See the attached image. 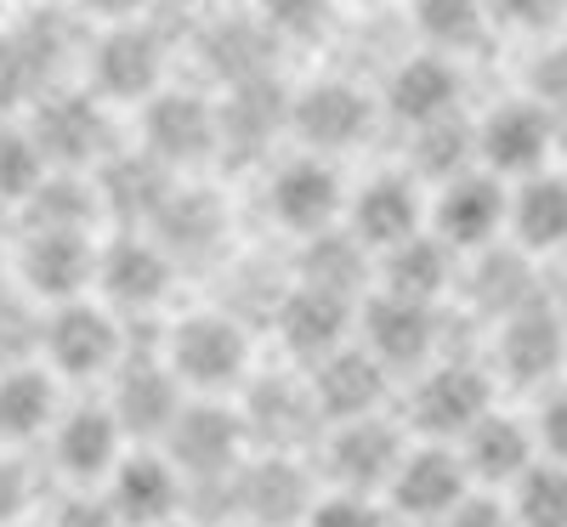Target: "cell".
Returning a JSON list of instances; mask_svg holds the SVG:
<instances>
[{
    "label": "cell",
    "mask_w": 567,
    "mask_h": 527,
    "mask_svg": "<svg viewBox=\"0 0 567 527\" xmlns=\"http://www.w3.org/2000/svg\"><path fill=\"white\" fill-rule=\"evenodd\" d=\"M312 397H318V414L323 425H336V420H363V414H381L386 392H392V369L374 358L369 347H341V352H329L323 363H312Z\"/></svg>",
    "instance_id": "5bb4252c"
},
{
    "label": "cell",
    "mask_w": 567,
    "mask_h": 527,
    "mask_svg": "<svg viewBox=\"0 0 567 527\" xmlns=\"http://www.w3.org/2000/svg\"><path fill=\"white\" fill-rule=\"evenodd\" d=\"M45 182V159L29 131H0V205H29V194Z\"/></svg>",
    "instance_id": "8d00e7d4"
},
{
    "label": "cell",
    "mask_w": 567,
    "mask_h": 527,
    "mask_svg": "<svg viewBox=\"0 0 567 527\" xmlns=\"http://www.w3.org/2000/svg\"><path fill=\"white\" fill-rule=\"evenodd\" d=\"M534 437H539V454H545V459L567 465V386H561V392H550V397L539 403Z\"/></svg>",
    "instance_id": "ee69618b"
},
{
    "label": "cell",
    "mask_w": 567,
    "mask_h": 527,
    "mask_svg": "<svg viewBox=\"0 0 567 527\" xmlns=\"http://www.w3.org/2000/svg\"><path fill=\"white\" fill-rule=\"evenodd\" d=\"M488 409H494V380L471 363L425 369L409 397V420L414 431H425V443H460Z\"/></svg>",
    "instance_id": "52a82bcc"
},
{
    "label": "cell",
    "mask_w": 567,
    "mask_h": 527,
    "mask_svg": "<svg viewBox=\"0 0 567 527\" xmlns=\"http://www.w3.org/2000/svg\"><path fill=\"white\" fill-rule=\"evenodd\" d=\"M29 210H34V227H85L91 221V187L58 176V182H40L29 194Z\"/></svg>",
    "instance_id": "f35d334b"
},
{
    "label": "cell",
    "mask_w": 567,
    "mask_h": 527,
    "mask_svg": "<svg viewBox=\"0 0 567 527\" xmlns=\"http://www.w3.org/2000/svg\"><path fill=\"white\" fill-rule=\"evenodd\" d=\"M329 18V0H261L267 34H312Z\"/></svg>",
    "instance_id": "b9f144b4"
},
{
    "label": "cell",
    "mask_w": 567,
    "mask_h": 527,
    "mask_svg": "<svg viewBox=\"0 0 567 527\" xmlns=\"http://www.w3.org/2000/svg\"><path fill=\"white\" fill-rule=\"evenodd\" d=\"M465 494H471V471H465L460 448H449V443L403 448L392 483H386L392 510H398L403 521H425V527H437Z\"/></svg>",
    "instance_id": "8992f818"
},
{
    "label": "cell",
    "mask_w": 567,
    "mask_h": 527,
    "mask_svg": "<svg viewBox=\"0 0 567 527\" xmlns=\"http://www.w3.org/2000/svg\"><path fill=\"white\" fill-rule=\"evenodd\" d=\"M511 527H567V465L534 459L511 483Z\"/></svg>",
    "instance_id": "d6a6232c"
},
{
    "label": "cell",
    "mask_w": 567,
    "mask_h": 527,
    "mask_svg": "<svg viewBox=\"0 0 567 527\" xmlns=\"http://www.w3.org/2000/svg\"><path fill=\"white\" fill-rule=\"evenodd\" d=\"M154 227H159V245L176 261V256H210L221 245L227 216H221L216 194H199V187H171V199L159 205Z\"/></svg>",
    "instance_id": "f1b7e54d"
},
{
    "label": "cell",
    "mask_w": 567,
    "mask_h": 527,
    "mask_svg": "<svg viewBox=\"0 0 567 527\" xmlns=\"http://www.w3.org/2000/svg\"><path fill=\"white\" fill-rule=\"evenodd\" d=\"M449 272H454L449 245L432 238V232H414V238H403V245L386 250V290L392 296H409V301L432 307L449 290Z\"/></svg>",
    "instance_id": "4dcf8cb0"
},
{
    "label": "cell",
    "mask_w": 567,
    "mask_h": 527,
    "mask_svg": "<svg viewBox=\"0 0 567 527\" xmlns=\"http://www.w3.org/2000/svg\"><path fill=\"white\" fill-rule=\"evenodd\" d=\"M534 97L539 103H550V108H567V45H556V52H545L539 63H534Z\"/></svg>",
    "instance_id": "f6af8a7d"
},
{
    "label": "cell",
    "mask_w": 567,
    "mask_h": 527,
    "mask_svg": "<svg viewBox=\"0 0 567 527\" xmlns=\"http://www.w3.org/2000/svg\"><path fill=\"white\" fill-rule=\"evenodd\" d=\"M414 148H420V170L425 176H437V182H454V176H465V159H471V131L449 114V120H432V125H420V136H414Z\"/></svg>",
    "instance_id": "d590c367"
},
{
    "label": "cell",
    "mask_w": 567,
    "mask_h": 527,
    "mask_svg": "<svg viewBox=\"0 0 567 527\" xmlns=\"http://www.w3.org/2000/svg\"><path fill=\"white\" fill-rule=\"evenodd\" d=\"M561 148H567V120H561Z\"/></svg>",
    "instance_id": "816d5d0a"
},
{
    "label": "cell",
    "mask_w": 567,
    "mask_h": 527,
    "mask_svg": "<svg viewBox=\"0 0 567 527\" xmlns=\"http://www.w3.org/2000/svg\"><path fill=\"white\" fill-rule=\"evenodd\" d=\"M29 136H34L40 159L74 170V165H85V159L103 154L109 120H103V103H97V97H85V91H58V97H40Z\"/></svg>",
    "instance_id": "2e32d148"
},
{
    "label": "cell",
    "mask_w": 567,
    "mask_h": 527,
    "mask_svg": "<svg viewBox=\"0 0 567 527\" xmlns=\"http://www.w3.org/2000/svg\"><path fill=\"white\" fill-rule=\"evenodd\" d=\"M437 238L449 250H483L488 238L499 232L505 221V194L488 182V176H454L443 182V194H437Z\"/></svg>",
    "instance_id": "d4e9b609"
},
{
    "label": "cell",
    "mask_w": 567,
    "mask_h": 527,
    "mask_svg": "<svg viewBox=\"0 0 567 527\" xmlns=\"http://www.w3.org/2000/svg\"><path fill=\"white\" fill-rule=\"evenodd\" d=\"M460 459H465V471H471V483L511 488L516 476H523V471L539 459V437H534V425H523V420H511V414L488 409V414L460 437Z\"/></svg>",
    "instance_id": "7402d4cb"
},
{
    "label": "cell",
    "mask_w": 567,
    "mask_h": 527,
    "mask_svg": "<svg viewBox=\"0 0 567 527\" xmlns=\"http://www.w3.org/2000/svg\"><path fill=\"white\" fill-rule=\"evenodd\" d=\"M561 307H567V267H561Z\"/></svg>",
    "instance_id": "f907efd6"
},
{
    "label": "cell",
    "mask_w": 567,
    "mask_h": 527,
    "mask_svg": "<svg viewBox=\"0 0 567 527\" xmlns=\"http://www.w3.org/2000/svg\"><path fill=\"white\" fill-rule=\"evenodd\" d=\"M550 148V120L545 108L534 103H511V108H494L477 131V154L494 165V170H534Z\"/></svg>",
    "instance_id": "83f0119b"
},
{
    "label": "cell",
    "mask_w": 567,
    "mask_h": 527,
    "mask_svg": "<svg viewBox=\"0 0 567 527\" xmlns=\"http://www.w3.org/2000/svg\"><path fill=\"white\" fill-rule=\"evenodd\" d=\"M301 527H386V510H381V499H374V494L336 488V494L312 499V510L301 516Z\"/></svg>",
    "instance_id": "ab89813d"
},
{
    "label": "cell",
    "mask_w": 567,
    "mask_h": 527,
    "mask_svg": "<svg viewBox=\"0 0 567 527\" xmlns=\"http://www.w3.org/2000/svg\"><path fill=\"white\" fill-rule=\"evenodd\" d=\"M516 238L528 250H561L567 245V182L561 176H534L511 205Z\"/></svg>",
    "instance_id": "1f68e13d"
},
{
    "label": "cell",
    "mask_w": 567,
    "mask_h": 527,
    "mask_svg": "<svg viewBox=\"0 0 567 527\" xmlns=\"http://www.w3.org/2000/svg\"><path fill=\"white\" fill-rule=\"evenodd\" d=\"M483 12H488V0H414L420 34L437 40V45H465V40H477Z\"/></svg>",
    "instance_id": "74e56055"
},
{
    "label": "cell",
    "mask_w": 567,
    "mask_h": 527,
    "mask_svg": "<svg viewBox=\"0 0 567 527\" xmlns=\"http://www.w3.org/2000/svg\"><path fill=\"white\" fill-rule=\"evenodd\" d=\"M125 448H131V437L120 431L109 403L63 409L58 425H52V465L69 476L74 488H103L109 471L125 459Z\"/></svg>",
    "instance_id": "8fae6325"
},
{
    "label": "cell",
    "mask_w": 567,
    "mask_h": 527,
    "mask_svg": "<svg viewBox=\"0 0 567 527\" xmlns=\"http://www.w3.org/2000/svg\"><path fill=\"white\" fill-rule=\"evenodd\" d=\"M386 103L414 131L432 125V120H449L460 108V69L443 63V58H409L386 85Z\"/></svg>",
    "instance_id": "4316f807"
},
{
    "label": "cell",
    "mask_w": 567,
    "mask_h": 527,
    "mask_svg": "<svg viewBox=\"0 0 567 527\" xmlns=\"http://www.w3.org/2000/svg\"><path fill=\"white\" fill-rule=\"evenodd\" d=\"M437 527H511V510H499V505L483 499V494H465Z\"/></svg>",
    "instance_id": "7dc6e473"
},
{
    "label": "cell",
    "mask_w": 567,
    "mask_h": 527,
    "mask_svg": "<svg viewBox=\"0 0 567 527\" xmlns=\"http://www.w3.org/2000/svg\"><path fill=\"white\" fill-rule=\"evenodd\" d=\"M363 272V245L352 232H312V250L301 256V283H318V290H336V296H358V278Z\"/></svg>",
    "instance_id": "e575fe53"
},
{
    "label": "cell",
    "mask_w": 567,
    "mask_h": 527,
    "mask_svg": "<svg viewBox=\"0 0 567 527\" xmlns=\"http://www.w3.org/2000/svg\"><path fill=\"white\" fill-rule=\"evenodd\" d=\"M182 403L187 392L165 358H120V369L109 374V409L131 443H159Z\"/></svg>",
    "instance_id": "9c48e42d"
},
{
    "label": "cell",
    "mask_w": 567,
    "mask_h": 527,
    "mask_svg": "<svg viewBox=\"0 0 567 527\" xmlns=\"http://www.w3.org/2000/svg\"><path fill=\"white\" fill-rule=\"evenodd\" d=\"M171 278H176V261L159 238L125 232L97 256V283L109 296V312H154L171 296Z\"/></svg>",
    "instance_id": "4fadbf2b"
},
{
    "label": "cell",
    "mask_w": 567,
    "mask_h": 527,
    "mask_svg": "<svg viewBox=\"0 0 567 527\" xmlns=\"http://www.w3.org/2000/svg\"><path fill=\"white\" fill-rule=\"evenodd\" d=\"M494 358H499V374L511 386H545L556 369H567V329L545 301H534L499 323Z\"/></svg>",
    "instance_id": "9a60e30c"
},
{
    "label": "cell",
    "mask_w": 567,
    "mask_h": 527,
    "mask_svg": "<svg viewBox=\"0 0 567 527\" xmlns=\"http://www.w3.org/2000/svg\"><path fill=\"white\" fill-rule=\"evenodd\" d=\"M125 358V329L109 307L63 301L40 318V363L58 380H109Z\"/></svg>",
    "instance_id": "3957f363"
},
{
    "label": "cell",
    "mask_w": 567,
    "mask_h": 527,
    "mask_svg": "<svg viewBox=\"0 0 567 527\" xmlns=\"http://www.w3.org/2000/svg\"><path fill=\"white\" fill-rule=\"evenodd\" d=\"M239 414H245V431H250V448H267V454H296L307 437L323 431L312 380H290V374L256 380V386L245 392Z\"/></svg>",
    "instance_id": "7c38bea8"
},
{
    "label": "cell",
    "mask_w": 567,
    "mask_h": 527,
    "mask_svg": "<svg viewBox=\"0 0 567 527\" xmlns=\"http://www.w3.org/2000/svg\"><path fill=\"white\" fill-rule=\"evenodd\" d=\"M363 347L386 369H420L425 358L437 352V312L425 301L381 290L363 307Z\"/></svg>",
    "instance_id": "d6986e66"
},
{
    "label": "cell",
    "mask_w": 567,
    "mask_h": 527,
    "mask_svg": "<svg viewBox=\"0 0 567 527\" xmlns=\"http://www.w3.org/2000/svg\"><path fill=\"white\" fill-rule=\"evenodd\" d=\"M403 431L381 414H363V420H336L323 425V471L329 483L347 488V494H374L381 499L392 471L403 459Z\"/></svg>",
    "instance_id": "277c9868"
},
{
    "label": "cell",
    "mask_w": 567,
    "mask_h": 527,
    "mask_svg": "<svg viewBox=\"0 0 567 527\" xmlns=\"http://www.w3.org/2000/svg\"><path fill=\"white\" fill-rule=\"evenodd\" d=\"M91 74H97V91L103 97H120V103H148L159 91V74H165V52L159 40L148 29H109L103 45H97V63H91Z\"/></svg>",
    "instance_id": "cb8c5ba5"
},
{
    "label": "cell",
    "mask_w": 567,
    "mask_h": 527,
    "mask_svg": "<svg viewBox=\"0 0 567 527\" xmlns=\"http://www.w3.org/2000/svg\"><path fill=\"white\" fill-rule=\"evenodd\" d=\"M267 205H272V216H278L284 227H296V232H307V238L323 232L329 221L347 210V199H341V176L329 170L318 154L284 165V170L272 176V187H267Z\"/></svg>",
    "instance_id": "603a6c76"
},
{
    "label": "cell",
    "mask_w": 567,
    "mask_h": 527,
    "mask_svg": "<svg viewBox=\"0 0 567 527\" xmlns=\"http://www.w3.org/2000/svg\"><path fill=\"white\" fill-rule=\"evenodd\" d=\"M63 414V380L40 363H12L0 369V448H29L52 437Z\"/></svg>",
    "instance_id": "ffe728a7"
},
{
    "label": "cell",
    "mask_w": 567,
    "mask_h": 527,
    "mask_svg": "<svg viewBox=\"0 0 567 527\" xmlns=\"http://www.w3.org/2000/svg\"><path fill=\"white\" fill-rule=\"evenodd\" d=\"M52 527H125V521H120V510L109 505L103 488H80L52 510Z\"/></svg>",
    "instance_id": "7bdbcfd3"
},
{
    "label": "cell",
    "mask_w": 567,
    "mask_h": 527,
    "mask_svg": "<svg viewBox=\"0 0 567 527\" xmlns=\"http://www.w3.org/2000/svg\"><path fill=\"white\" fill-rule=\"evenodd\" d=\"M278 334H284V352L301 358L307 369L323 363L329 352H341L347 334H352V296L301 283V290H290L278 307Z\"/></svg>",
    "instance_id": "ac0fdd59"
},
{
    "label": "cell",
    "mask_w": 567,
    "mask_h": 527,
    "mask_svg": "<svg viewBox=\"0 0 567 527\" xmlns=\"http://www.w3.org/2000/svg\"><path fill=\"white\" fill-rule=\"evenodd\" d=\"M165 170H171V165H159L154 154L114 159V165L103 170V182H97V194H103V205H109L120 221H154L159 205L171 199V187H176V182H165Z\"/></svg>",
    "instance_id": "f546056e"
},
{
    "label": "cell",
    "mask_w": 567,
    "mask_h": 527,
    "mask_svg": "<svg viewBox=\"0 0 567 527\" xmlns=\"http://www.w3.org/2000/svg\"><path fill=\"white\" fill-rule=\"evenodd\" d=\"M347 216H352V238L363 250H392L420 232V194L403 176H374L347 205Z\"/></svg>",
    "instance_id": "484cf974"
},
{
    "label": "cell",
    "mask_w": 567,
    "mask_h": 527,
    "mask_svg": "<svg viewBox=\"0 0 567 527\" xmlns=\"http://www.w3.org/2000/svg\"><path fill=\"white\" fill-rule=\"evenodd\" d=\"M159 358L182 380V392H194V397L239 392L250 380V334L227 312H187L165 329Z\"/></svg>",
    "instance_id": "6da1fadb"
},
{
    "label": "cell",
    "mask_w": 567,
    "mask_h": 527,
    "mask_svg": "<svg viewBox=\"0 0 567 527\" xmlns=\"http://www.w3.org/2000/svg\"><path fill=\"white\" fill-rule=\"evenodd\" d=\"M40 352V318H29L23 301H0V369L34 363Z\"/></svg>",
    "instance_id": "60d3db41"
},
{
    "label": "cell",
    "mask_w": 567,
    "mask_h": 527,
    "mask_svg": "<svg viewBox=\"0 0 567 527\" xmlns=\"http://www.w3.org/2000/svg\"><path fill=\"white\" fill-rule=\"evenodd\" d=\"M159 448L182 471L187 488H210V483H227V476L245 465L250 431H245V414L239 409H227L216 397H187L176 409L171 431L159 437Z\"/></svg>",
    "instance_id": "7a4b0ae2"
},
{
    "label": "cell",
    "mask_w": 567,
    "mask_h": 527,
    "mask_svg": "<svg viewBox=\"0 0 567 527\" xmlns=\"http://www.w3.org/2000/svg\"><path fill=\"white\" fill-rule=\"evenodd\" d=\"M103 494H109V505L120 510L125 527L182 521V505H187V483H182V471L165 459V448H125V459L109 471Z\"/></svg>",
    "instance_id": "30bf717a"
},
{
    "label": "cell",
    "mask_w": 567,
    "mask_h": 527,
    "mask_svg": "<svg viewBox=\"0 0 567 527\" xmlns=\"http://www.w3.org/2000/svg\"><path fill=\"white\" fill-rule=\"evenodd\" d=\"M91 12H103V18H136L142 7H148V0H85Z\"/></svg>",
    "instance_id": "681fc988"
},
{
    "label": "cell",
    "mask_w": 567,
    "mask_h": 527,
    "mask_svg": "<svg viewBox=\"0 0 567 527\" xmlns=\"http://www.w3.org/2000/svg\"><path fill=\"white\" fill-rule=\"evenodd\" d=\"M142 131H148V154L159 165H199L221 148V120L205 97H187V91H165V97L154 91Z\"/></svg>",
    "instance_id": "e0dca14e"
},
{
    "label": "cell",
    "mask_w": 567,
    "mask_h": 527,
    "mask_svg": "<svg viewBox=\"0 0 567 527\" xmlns=\"http://www.w3.org/2000/svg\"><path fill=\"white\" fill-rule=\"evenodd\" d=\"M165 527H182V521H165Z\"/></svg>",
    "instance_id": "f5cc1de1"
},
{
    "label": "cell",
    "mask_w": 567,
    "mask_h": 527,
    "mask_svg": "<svg viewBox=\"0 0 567 527\" xmlns=\"http://www.w3.org/2000/svg\"><path fill=\"white\" fill-rule=\"evenodd\" d=\"M471 296H477V307L488 312V318H511V312H523V307H534L539 301V278L528 272V261L523 256H483V267L471 272Z\"/></svg>",
    "instance_id": "836d02e7"
},
{
    "label": "cell",
    "mask_w": 567,
    "mask_h": 527,
    "mask_svg": "<svg viewBox=\"0 0 567 527\" xmlns=\"http://www.w3.org/2000/svg\"><path fill=\"white\" fill-rule=\"evenodd\" d=\"M227 494L250 527H301V516L318 499L307 465L296 454H267V448L227 476Z\"/></svg>",
    "instance_id": "5b68a950"
},
{
    "label": "cell",
    "mask_w": 567,
    "mask_h": 527,
    "mask_svg": "<svg viewBox=\"0 0 567 527\" xmlns=\"http://www.w3.org/2000/svg\"><path fill=\"white\" fill-rule=\"evenodd\" d=\"M23 290L34 301H80L85 283H97V250H91L85 227H29L23 250H18Z\"/></svg>",
    "instance_id": "ba28073f"
},
{
    "label": "cell",
    "mask_w": 567,
    "mask_h": 527,
    "mask_svg": "<svg viewBox=\"0 0 567 527\" xmlns=\"http://www.w3.org/2000/svg\"><path fill=\"white\" fill-rule=\"evenodd\" d=\"M290 125L312 154H341L369 131V103L347 80H318L290 103Z\"/></svg>",
    "instance_id": "44dd1931"
},
{
    "label": "cell",
    "mask_w": 567,
    "mask_h": 527,
    "mask_svg": "<svg viewBox=\"0 0 567 527\" xmlns=\"http://www.w3.org/2000/svg\"><path fill=\"white\" fill-rule=\"evenodd\" d=\"M488 7L505 18V23H523V29H539L561 12V0H488Z\"/></svg>",
    "instance_id": "c3c4849f"
},
{
    "label": "cell",
    "mask_w": 567,
    "mask_h": 527,
    "mask_svg": "<svg viewBox=\"0 0 567 527\" xmlns=\"http://www.w3.org/2000/svg\"><path fill=\"white\" fill-rule=\"evenodd\" d=\"M23 510H29V476L12 454H0V527H18Z\"/></svg>",
    "instance_id": "bcb514c9"
}]
</instances>
